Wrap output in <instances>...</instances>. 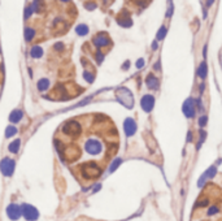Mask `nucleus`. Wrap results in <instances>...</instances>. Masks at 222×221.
Instances as JSON below:
<instances>
[{"label":"nucleus","instance_id":"1","mask_svg":"<svg viewBox=\"0 0 222 221\" xmlns=\"http://www.w3.org/2000/svg\"><path fill=\"white\" fill-rule=\"evenodd\" d=\"M117 99L120 103H122V104L125 107L127 108H132V106H134V98H132V94L130 92V90H127V88H118L117 91Z\"/></svg>","mask_w":222,"mask_h":221},{"label":"nucleus","instance_id":"2","mask_svg":"<svg viewBox=\"0 0 222 221\" xmlns=\"http://www.w3.org/2000/svg\"><path fill=\"white\" fill-rule=\"evenodd\" d=\"M21 211H22V216H24L27 221H36L39 217V212L35 207L30 204H22L21 205Z\"/></svg>","mask_w":222,"mask_h":221},{"label":"nucleus","instance_id":"3","mask_svg":"<svg viewBox=\"0 0 222 221\" xmlns=\"http://www.w3.org/2000/svg\"><path fill=\"white\" fill-rule=\"evenodd\" d=\"M182 110H183V115L187 117V119H194L195 115H196V104H195V100L192 98H188L184 100L183 106H182Z\"/></svg>","mask_w":222,"mask_h":221},{"label":"nucleus","instance_id":"4","mask_svg":"<svg viewBox=\"0 0 222 221\" xmlns=\"http://www.w3.org/2000/svg\"><path fill=\"white\" fill-rule=\"evenodd\" d=\"M85 150L90 155H99L103 150V146L98 139H88L85 144Z\"/></svg>","mask_w":222,"mask_h":221},{"label":"nucleus","instance_id":"5","mask_svg":"<svg viewBox=\"0 0 222 221\" xmlns=\"http://www.w3.org/2000/svg\"><path fill=\"white\" fill-rule=\"evenodd\" d=\"M0 171L7 177L12 176L14 172V160H12L9 158H4L2 160V163H0Z\"/></svg>","mask_w":222,"mask_h":221},{"label":"nucleus","instance_id":"6","mask_svg":"<svg viewBox=\"0 0 222 221\" xmlns=\"http://www.w3.org/2000/svg\"><path fill=\"white\" fill-rule=\"evenodd\" d=\"M7 216H8L11 220H13V221L18 220V219L22 216L21 205H18V204H14V203L9 204L8 207H7Z\"/></svg>","mask_w":222,"mask_h":221},{"label":"nucleus","instance_id":"7","mask_svg":"<svg viewBox=\"0 0 222 221\" xmlns=\"http://www.w3.org/2000/svg\"><path fill=\"white\" fill-rule=\"evenodd\" d=\"M140 107H142V109L144 110V112H147V113L151 112L155 107V96L153 95H150V94L144 95V96L142 98V100H140Z\"/></svg>","mask_w":222,"mask_h":221},{"label":"nucleus","instance_id":"8","mask_svg":"<svg viewBox=\"0 0 222 221\" xmlns=\"http://www.w3.org/2000/svg\"><path fill=\"white\" fill-rule=\"evenodd\" d=\"M216 173H217V165H212V167H209L206 171L201 174V177L199 178V181H197V186L199 187H201L204 183H205V181L206 180H209V178H213L214 176H216Z\"/></svg>","mask_w":222,"mask_h":221},{"label":"nucleus","instance_id":"9","mask_svg":"<svg viewBox=\"0 0 222 221\" xmlns=\"http://www.w3.org/2000/svg\"><path fill=\"white\" fill-rule=\"evenodd\" d=\"M123 130H125V134L127 137H131L135 134L136 131V122L131 119V117H127L123 122Z\"/></svg>","mask_w":222,"mask_h":221},{"label":"nucleus","instance_id":"10","mask_svg":"<svg viewBox=\"0 0 222 221\" xmlns=\"http://www.w3.org/2000/svg\"><path fill=\"white\" fill-rule=\"evenodd\" d=\"M62 130H64V133H66V134H77V133H79V130H81V126H79L78 122L70 121L62 128Z\"/></svg>","mask_w":222,"mask_h":221},{"label":"nucleus","instance_id":"11","mask_svg":"<svg viewBox=\"0 0 222 221\" xmlns=\"http://www.w3.org/2000/svg\"><path fill=\"white\" fill-rule=\"evenodd\" d=\"M94 44L98 48H101V47H105V46H108L109 44V38L105 35V34H99V35H96L95 38H94Z\"/></svg>","mask_w":222,"mask_h":221},{"label":"nucleus","instance_id":"12","mask_svg":"<svg viewBox=\"0 0 222 221\" xmlns=\"http://www.w3.org/2000/svg\"><path fill=\"white\" fill-rule=\"evenodd\" d=\"M146 85L148 88H151V90H156L159 87V79L157 77H155L153 74H148L147 78H146Z\"/></svg>","mask_w":222,"mask_h":221},{"label":"nucleus","instance_id":"13","mask_svg":"<svg viewBox=\"0 0 222 221\" xmlns=\"http://www.w3.org/2000/svg\"><path fill=\"white\" fill-rule=\"evenodd\" d=\"M22 117H24V112H22L21 109H14L9 115V121L13 122V124H17L22 120Z\"/></svg>","mask_w":222,"mask_h":221},{"label":"nucleus","instance_id":"14","mask_svg":"<svg viewBox=\"0 0 222 221\" xmlns=\"http://www.w3.org/2000/svg\"><path fill=\"white\" fill-rule=\"evenodd\" d=\"M206 74H208V66H206V63L203 61L200 65H199V69H197V76L200 77L201 79L206 78Z\"/></svg>","mask_w":222,"mask_h":221},{"label":"nucleus","instance_id":"15","mask_svg":"<svg viewBox=\"0 0 222 221\" xmlns=\"http://www.w3.org/2000/svg\"><path fill=\"white\" fill-rule=\"evenodd\" d=\"M20 146H21V141H20V139H14L13 142L9 143L8 150H9V152H12V153H17L18 150H20Z\"/></svg>","mask_w":222,"mask_h":221},{"label":"nucleus","instance_id":"16","mask_svg":"<svg viewBox=\"0 0 222 221\" xmlns=\"http://www.w3.org/2000/svg\"><path fill=\"white\" fill-rule=\"evenodd\" d=\"M30 56L34 57V59H39L43 56V48L39 47V46H34L30 51Z\"/></svg>","mask_w":222,"mask_h":221},{"label":"nucleus","instance_id":"17","mask_svg":"<svg viewBox=\"0 0 222 221\" xmlns=\"http://www.w3.org/2000/svg\"><path fill=\"white\" fill-rule=\"evenodd\" d=\"M36 87H38L39 91H46V90H48V87H49V81L47 78H42L38 82V85H36Z\"/></svg>","mask_w":222,"mask_h":221},{"label":"nucleus","instance_id":"18","mask_svg":"<svg viewBox=\"0 0 222 221\" xmlns=\"http://www.w3.org/2000/svg\"><path fill=\"white\" fill-rule=\"evenodd\" d=\"M76 33H77L78 35H81V36L87 35V34H88V26H87V25H85V24L78 25V26L76 27Z\"/></svg>","mask_w":222,"mask_h":221},{"label":"nucleus","instance_id":"19","mask_svg":"<svg viewBox=\"0 0 222 221\" xmlns=\"http://www.w3.org/2000/svg\"><path fill=\"white\" fill-rule=\"evenodd\" d=\"M121 163H122V159H121V158H116V159H114V160L112 161V164L109 165V169H108V172H109V173H113V172L116 171V169H117L118 167L121 165Z\"/></svg>","mask_w":222,"mask_h":221},{"label":"nucleus","instance_id":"20","mask_svg":"<svg viewBox=\"0 0 222 221\" xmlns=\"http://www.w3.org/2000/svg\"><path fill=\"white\" fill-rule=\"evenodd\" d=\"M34 36H35V30L33 27H26L25 29V39L27 42H30L34 39Z\"/></svg>","mask_w":222,"mask_h":221},{"label":"nucleus","instance_id":"21","mask_svg":"<svg viewBox=\"0 0 222 221\" xmlns=\"http://www.w3.org/2000/svg\"><path fill=\"white\" fill-rule=\"evenodd\" d=\"M166 33H168V29L165 26H161L160 30L157 31V35H156V39L157 40H162L166 36Z\"/></svg>","mask_w":222,"mask_h":221},{"label":"nucleus","instance_id":"22","mask_svg":"<svg viewBox=\"0 0 222 221\" xmlns=\"http://www.w3.org/2000/svg\"><path fill=\"white\" fill-rule=\"evenodd\" d=\"M17 134V128H14V126H8L5 129V137L7 138H11L13 135H16Z\"/></svg>","mask_w":222,"mask_h":221},{"label":"nucleus","instance_id":"23","mask_svg":"<svg viewBox=\"0 0 222 221\" xmlns=\"http://www.w3.org/2000/svg\"><path fill=\"white\" fill-rule=\"evenodd\" d=\"M205 137H206V133H205L204 130H200V139H199V144H197V148H200V146L203 144V142H204Z\"/></svg>","mask_w":222,"mask_h":221},{"label":"nucleus","instance_id":"24","mask_svg":"<svg viewBox=\"0 0 222 221\" xmlns=\"http://www.w3.org/2000/svg\"><path fill=\"white\" fill-rule=\"evenodd\" d=\"M83 77H85V79L87 81V82H94V76L91 74V73H88V72H85L83 73Z\"/></svg>","mask_w":222,"mask_h":221},{"label":"nucleus","instance_id":"25","mask_svg":"<svg viewBox=\"0 0 222 221\" xmlns=\"http://www.w3.org/2000/svg\"><path fill=\"white\" fill-rule=\"evenodd\" d=\"M33 12H34V9H33V7H26V9H25V18L27 20L29 17L33 14Z\"/></svg>","mask_w":222,"mask_h":221},{"label":"nucleus","instance_id":"26","mask_svg":"<svg viewBox=\"0 0 222 221\" xmlns=\"http://www.w3.org/2000/svg\"><path fill=\"white\" fill-rule=\"evenodd\" d=\"M206 121H208V117L203 116V117H200V119H199V125H200V126L203 128V126H205V125H206Z\"/></svg>","mask_w":222,"mask_h":221},{"label":"nucleus","instance_id":"27","mask_svg":"<svg viewBox=\"0 0 222 221\" xmlns=\"http://www.w3.org/2000/svg\"><path fill=\"white\" fill-rule=\"evenodd\" d=\"M217 212H218V208L216 207V205H213V207H210V208H209L208 215H209V216H212V215H214V213H217Z\"/></svg>","mask_w":222,"mask_h":221},{"label":"nucleus","instance_id":"28","mask_svg":"<svg viewBox=\"0 0 222 221\" xmlns=\"http://www.w3.org/2000/svg\"><path fill=\"white\" fill-rule=\"evenodd\" d=\"M103 60H104V55H103L101 52H98V54H96V61H98V63L100 64Z\"/></svg>","mask_w":222,"mask_h":221},{"label":"nucleus","instance_id":"29","mask_svg":"<svg viewBox=\"0 0 222 221\" xmlns=\"http://www.w3.org/2000/svg\"><path fill=\"white\" fill-rule=\"evenodd\" d=\"M135 65H136V68H138V69H142L143 66H144V60H143V59H139Z\"/></svg>","mask_w":222,"mask_h":221},{"label":"nucleus","instance_id":"30","mask_svg":"<svg viewBox=\"0 0 222 221\" xmlns=\"http://www.w3.org/2000/svg\"><path fill=\"white\" fill-rule=\"evenodd\" d=\"M172 13H173V4H170V8L166 12V18H169L170 16H172Z\"/></svg>","mask_w":222,"mask_h":221},{"label":"nucleus","instance_id":"31","mask_svg":"<svg viewBox=\"0 0 222 221\" xmlns=\"http://www.w3.org/2000/svg\"><path fill=\"white\" fill-rule=\"evenodd\" d=\"M153 69H155V70H160V69H161V63H160V60L153 65Z\"/></svg>","mask_w":222,"mask_h":221},{"label":"nucleus","instance_id":"32","mask_svg":"<svg viewBox=\"0 0 222 221\" xmlns=\"http://www.w3.org/2000/svg\"><path fill=\"white\" fill-rule=\"evenodd\" d=\"M62 47H64V44H62V43H56V44H55V48H56L57 51L62 49Z\"/></svg>","mask_w":222,"mask_h":221},{"label":"nucleus","instance_id":"33","mask_svg":"<svg viewBox=\"0 0 222 221\" xmlns=\"http://www.w3.org/2000/svg\"><path fill=\"white\" fill-rule=\"evenodd\" d=\"M127 66H130V61H126V63H125V64L122 65V69H123V70H126Z\"/></svg>","mask_w":222,"mask_h":221},{"label":"nucleus","instance_id":"34","mask_svg":"<svg viewBox=\"0 0 222 221\" xmlns=\"http://www.w3.org/2000/svg\"><path fill=\"white\" fill-rule=\"evenodd\" d=\"M95 7H96L95 4H87L86 8H87V9H95Z\"/></svg>","mask_w":222,"mask_h":221},{"label":"nucleus","instance_id":"35","mask_svg":"<svg viewBox=\"0 0 222 221\" xmlns=\"http://www.w3.org/2000/svg\"><path fill=\"white\" fill-rule=\"evenodd\" d=\"M192 141V134H191V131H188V134H187V142Z\"/></svg>","mask_w":222,"mask_h":221},{"label":"nucleus","instance_id":"36","mask_svg":"<svg viewBox=\"0 0 222 221\" xmlns=\"http://www.w3.org/2000/svg\"><path fill=\"white\" fill-rule=\"evenodd\" d=\"M152 49H157V43L156 42L152 43Z\"/></svg>","mask_w":222,"mask_h":221},{"label":"nucleus","instance_id":"37","mask_svg":"<svg viewBox=\"0 0 222 221\" xmlns=\"http://www.w3.org/2000/svg\"><path fill=\"white\" fill-rule=\"evenodd\" d=\"M100 187H101V186H100V185H96V186H95V187H94V193H95V191H98V190H99V189H100Z\"/></svg>","mask_w":222,"mask_h":221}]
</instances>
